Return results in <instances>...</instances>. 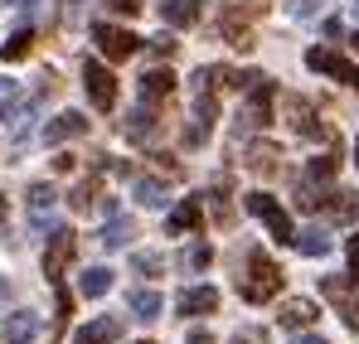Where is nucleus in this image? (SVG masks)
<instances>
[{
	"instance_id": "obj_35",
	"label": "nucleus",
	"mask_w": 359,
	"mask_h": 344,
	"mask_svg": "<svg viewBox=\"0 0 359 344\" xmlns=\"http://www.w3.org/2000/svg\"><path fill=\"white\" fill-rule=\"evenodd\" d=\"M20 102V83L15 78H0V121H5V112Z\"/></svg>"
},
{
	"instance_id": "obj_40",
	"label": "nucleus",
	"mask_w": 359,
	"mask_h": 344,
	"mask_svg": "<svg viewBox=\"0 0 359 344\" xmlns=\"http://www.w3.org/2000/svg\"><path fill=\"white\" fill-rule=\"evenodd\" d=\"M350 262H355V267H359V233H355V238H350Z\"/></svg>"
},
{
	"instance_id": "obj_42",
	"label": "nucleus",
	"mask_w": 359,
	"mask_h": 344,
	"mask_svg": "<svg viewBox=\"0 0 359 344\" xmlns=\"http://www.w3.org/2000/svg\"><path fill=\"white\" fill-rule=\"evenodd\" d=\"M350 49H355V54H359V29H355V39H350Z\"/></svg>"
},
{
	"instance_id": "obj_19",
	"label": "nucleus",
	"mask_w": 359,
	"mask_h": 344,
	"mask_svg": "<svg viewBox=\"0 0 359 344\" xmlns=\"http://www.w3.org/2000/svg\"><path fill=\"white\" fill-rule=\"evenodd\" d=\"M126 310H131L136 320H156V315L165 310V296H161V291H131V296H126Z\"/></svg>"
},
{
	"instance_id": "obj_7",
	"label": "nucleus",
	"mask_w": 359,
	"mask_h": 344,
	"mask_svg": "<svg viewBox=\"0 0 359 344\" xmlns=\"http://www.w3.org/2000/svg\"><path fill=\"white\" fill-rule=\"evenodd\" d=\"M272 97H277V88H272L267 78H257V83L248 88V102H243V121H248V126H267V121H272Z\"/></svg>"
},
{
	"instance_id": "obj_13",
	"label": "nucleus",
	"mask_w": 359,
	"mask_h": 344,
	"mask_svg": "<svg viewBox=\"0 0 359 344\" xmlns=\"http://www.w3.org/2000/svg\"><path fill=\"white\" fill-rule=\"evenodd\" d=\"M287 330H306V325H316L320 320V305L316 301H306V296H292V301H282V315H277Z\"/></svg>"
},
{
	"instance_id": "obj_34",
	"label": "nucleus",
	"mask_w": 359,
	"mask_h": 344,
	"mask_svg": "<svg viewBox=\"0 0 359 344\" xmlns=\"http://www.w3.org/2000/svg\"><path fill=\"white\" fill-rule=\"evenodd\" d=\"M320 5H325V0H287V15H292V20H316Z\"/></svg>"
},
{
	"instance_id": "obj_46",
	"label": "nucleus",
	"mask_w": 359,
	"mask_h": 344,
	"mask_svg": "<svg viewBox=\"0 0 359 344\" xmlns=\"http://www.w3.org/2000/svg\"><path fill=\"white\" fill-rule=\"evenodd\" d=\"M136 344H151V340H136Z\"/></svg>"
},
{
	"instance_id": "obj_30",
	"label": "nucleus",
	"mask_w": 359,
	"mask_h": 344,
	"mask_svg": "<svg viewBox=\"0 0 359 344\" xmlns=\"http://www.w3.org/2000/svg\"><path fill=\"white\" fill-rule=\"evenodd\" d=\"M126 238H131V219H112L102 228V247H126Z\"/></svg>"
},
{
	"instance_id": "obj_14",
	"label": "nucleus",
	"mask_w": 359,
	"mask_h": 344,
	"mask_svg": "<svg viewBox=\"0 0 359 344\" xmlns=\"http://www.w3.org/2000/svg\"><path fill=\"white\" fill-rule=\"evenodd\" d=\"M199 223H204V199H180L175 214L165 219V233H170V238H180V233L199 228Z\"/></svg>"
},
{
	"instance_id": "obj_15",
	"label": "nucleus",
	"mask_w": 359,
	"mask_h": 344,
	"mask_svg": "<svg viewBox=\"0 0 359 344\" xmlns=\"http://www.w3.org/2000/svg\"><path fill=\"white\" fill-rule=\"evenodd\" d=\"M287 112H292V126H297L301 136H330L325 121L316 116V107H311L306 97H287Z\"/></svg>"
},
{
	"instance_id": "obj_36",
	"label": "nucleus",
	"mask_w": 359,
	"mask_h": 344,
	"mask_svg": "<svg viewBox=\"0 0 359 344\" xmlns=\"http://www.w3.org/2000/svg\"><path fill=\"white\" fill-rule=\"evenodd\" d=\"M233 344H267V330H257V325H243L238 335H233Z\"/></svg>"
},
{
	"instance_id": "obj_20",
	"label": "nucleus",
	"mask_w": 359,
	"mask_h": 344,
	"mask_svg": "<svg viewBox=\"0 0 359 344\" xmlns=\"http://www.w3.org/2000/svg\"><path fill=\"white\" fill-rule=\"evenodd\" d=\"M355 209H359V194H350V189H335V194L325 199V219H330V223H350Z\"/></svg>"
},
{
	"instance_id": "obj_18",
	"label": "nucleus",
	"mask_w": 359,
	"mask_h": 344,
	"mask_svg": "<svg viewBox=\"0 0 359 344\" xmlns=\"http://www.w3.org/2000/svg\"><path fill=\"white\" fill-rule=\"evenodd\" d=\"M199 5H204V0H165V5H161V20L175 25V29H189V25L199 20Z\"/></svg>"
},
{
	"instance_id": "obj_28",
	"label": "nucleus",
	"mask_w": 359,
	"mask_h": 344,
	"mask_svg": "<svg viewBox=\"0 0 359 344\" xmlns=\"http://www.w3.org/2000/svg\"><path fill=\"white\" fill-rule=\"evenodd\" d=\"M219 29H224V39H229L233 49H252V34H248V25H243L238 15H224V25H219Z\"/></svg>"
},
{
	"instance_id": "obj_37",
	"label": "nucleus",
	"mask_w": 359,
	"mask_h": 344,
	"mask_svg": "<svg viewBox=\"0 0 359 344\" xmlns=\"http://www.w3.org/2000/svg\"><path fill=\"white\" fill-rule=\"evenodd\" d=\"M151 49H156V54H161V58H170V54H175V49H180V44H175V39H170V34H156V39H151Z\"/></svg>"
},
{
	"instance_id": "obj_41",
	"label": "nucleus",
	"mask_w": 359,
	"mask_h": 344,
	"mask_svg": "<svg viewBox=\"0 0 359 344\" xmlns=\"http://www.w3.org/2000/svg\"><path fill=\"white\" fill-rule=\"evenodd\" d=\"M297 344H330V340H320V335H306V340H297Z\"/></svg>"
},
{
	"instance_id": "obj_39",
	"label": "nucleus",
	"mask_w": 359,
	"mask_h": 344,
	"mask_svg": "<svg viewBox=\"0 0 359 344\" xmlns=\"http://www.w3.org/2000/svg\"><path fill=\"white\" fill-rule=\"evenodd\" d=\"M184 344H214V335H209V330H189V340Z\"/></svg>"
},
{
	"instance_id": "obj_27",
	"label": "nucleus",
	"mask_w": 359,
	"mask_h": 344,
	"mask_svg": "<svg viewBox=\"0 0 359 344\" xmlns=\"http://www.w3.org/2000/svg\"><path fill=\"white\" fill-rule=\"evenodd\" d=\"M136 204L165 209V184H161V179H136Z\"/></svg>"
},
{
	"instance_id": "obj_6",
	"label": "nucleus",
	"mask_w": 359,
	"mask_h": 344,
	"mask_svg": "<svg viewBox=\"0 0 359 344\" xmlns=\"http://www.w3.org/2000/svg\"><path fill=\"white\" fill-rule=\"evenodd\" d=\"M320 296L335 305V315H340L350 330H359V296H355V287H350V277H320Z\"/></svg>"
},
{
	"instance_id": "obj_43",
	"label": "nucleus",
	"mask_w": 359,
	"mask_h": 344,
	"mask_svg": "<svg viewBox=\"0 0 359 344\" xmlns=\"http://www.w3.org/2000/svg\"><path fill=\"white\" fill-rule=\"evenodd\" d=\"M0 223H5V194H0Z\"/></svg>"
},
{
	"instance_id": "obj_11",
	"label": "nucleus",
	"mask_w": 359,
	"mask_h": 344,
	"mask_svg": "<svg viewBox=\"0 0 359 344\" xmlns=\"http://www.w3.org/2000/svg\"><path fill=\"white\" fill-rule=\"evenodd\" d=\"M175 310L180 315H214V310H219V291L214 287H184L180 301H175Z\"/></svg>"
},
{
	"instance_id": "obj_2",
	"label": "nucleus",
	"mask_w": 359,
	"mask_h": 344,
	"mask_svg": "<svg viewBox=\"0 0 359 344\" xmlns=\"http://www.w3.org/2000/svg\"><path fill=\"white\" fill-rule=\"evenodd\" d=\"M243 204H248V214H257V219L267 223V233H272L277 242H292V238H297V228H292V214H287V209H282L272 194H262V189H257V194H248Z\"/></svg>"
},
{
	"instance_id": "obj_32",
	"label": "nucleus",
	"mask_w": 359,
	"mask_h": 344,
	"mask_svg": "<svg viewBox=\"0 0 359 344\" xmlns=\"http://www.w3.org/2000/svg\"><path fill=\"white\" fill-rule=\"evenodd\" d=\"M209 262H214V247H209V242H189V252H184V267H189V272H204Z\"/></svg>"
},
{
	"instance_id": "obj_21",
	"label": "nucleus",
	"mask_w": 359,
	"mask_h": 344,
	"mask_svg": "<svg viewBox=\"0 0 359 344\" xmlns=\"http://www.w3.org/2000/svg\"><path fill=\"white\" fill-rule=\"evenodd\" d=\"M204 204H209V214H214V223H219V228H229V223H233V204H229V184H224V179L204 194Z\"/></svg>"
},
{
	"instance_id": "obj_9",
	"label": "nucleus",
	"mask_w": 359,
	"mask_h": 344,
	"mask_svg": "<svg viewBox=\"0 0 359 344\" xmlns=\"http://www.w3.org/2000/svg\"><path fill=\"white\" fill-rule=\"evenodd\" d=\"M121 136L136 141V146H151V141L161 136V121H156L151 107H136V112H126V121H121Z\"/></svg>"
},
{
	"instance_id": "obj_23",
	"label": "nucleus",
	"mask_w": 359,
	"mask_h": 344,
	"mask_svg": "<svg viewBox=\"0 0 359 344\" xmlns=\"http://www.w3.org/2000/svg\"><path fill=\"white\" fill-rule=\"evenodd\" d=\"M292 247H297L301 257H325L330 252V238H325V228H301L292 238Z\"/></svg>"
},
{
	"instance_id": "obj_5",
	"label": "nucleus",
	"mask_w": 359,
	"mask_h": 344,
	"mask_svg": "<svg viewBox=\"0 0 359 344\" xmlns=\"http://www.w3.org/2000/svg\"><path fill=\"white\" fill-rule=\"evenodd\" d=\"M83 88H88V102H93L97 112H112V107H117V78L107 73V63L88 58V63H83Z\"/></svg>"
},
{
	"instance_id": "obj_17",
	"label": "nucleus",
	"mask_w": 359,
	"mask_h": 344,
	"mask_svg": "<svg viewBox=\"0 0 359 344\" xmlns=\"http://www.w3.org/2000/svg\"><path fill=\"white\" fill-rule=\"evenodd\" d=\"M5 340L10 344H34L39 340V320H34L29 310H15V315L5 320Z\"/></svg>"
},
{
	"instance_id": "obj_1",
	"label": "nucleus",
	"mask_w": 359,
	"mask_h": 344,
	"mask_svg": "<svg viewBox=\"0 0 359 344\" xmlns=\"http://www.w3.org/2000/svg\"><path fill=\"white\" fill-rule=\"evenodd\" d=\"M238 291H243L248 305H267V301L282 291V267H277L267 252H252V257H248V282H238Z\"/></svg>"
},
{
	"instance_id": "obj_25",
	"label": "nucleus",
	"mask_w": 359,
	"mask_h": 344,
	"mask_svg": "<svg viewBox=\"0 0 359 344\" xmlns=\"http://www.w3.org/2000/svg\"><path fill=\"white\" fill-rule=\"evenodd\" d=\"M29 49H34V29H15V34L0 44V58H5V63H20Z\"/></svg>"
},
{
	"instance_id": "obj_12",
	"label": "nucleus",
	"mask_w": 359,
	"mask_h": 344,
	"mask_svg": "<svg viewBox=\"0 0 359 344\" xmlns=\"http://www.w3.org/2000/svg\"><path fill=\"white\" fill-rule=\"evenodd\" d=\"M136 88H141V102H146V107H156V102H165V97L175 92V73H170V68H151Z\"/></svg>"
},
{
	"instance_id": "obj_44",
	"label": "nucleus",
	"mask_w": 359,
	"mask_h": 344,
	"mask_svg": "<svg viewBox=\"0 0 359 344\" xmlns=\"http://www.w3.org/2000/svg\"><path fill=\"white\" fill-rule=\"evenodd\" d=\"M355 165H359V136H355Z\"/></svg>"
},
{
	"instance_id": "obj_8",
	"label": "nucleus",
	"mask_w": 359,
	"mask_h": 344,
	"mask_svg": "<svg viewBox=\"0 0 359 344\" xmlns=\"http://www.w3.org/2000/svg\"><path fill=\"white\" fill-rule=\"evenodd\" d=\"M68 262H73V233H68V228H59L54 238H49V252H44V277H49L54 287L63 282Z\"/></svg>"
},
{
	"instance_id": "obj_16",
	"label": "nucleus",
	"mask_w": 359,
	"mask_h": 344,
	"mask_svg": "<svg viewBox=\"0 0 359 344\" xmlns=\"http://www.w3.org/2000/svg\"><path fill=\"white\" fill-rule=\"evenodd\" d=\"M54 204H59V194H54L49 184H34V189H29V223H34V228H49V223H54Z\"/></svg>"
},
{
	"instance_id": "obj_10",
	"label": "nucleus",
	"mask_w": 359,
	"mask_h": 344,
	"mask_svg": "<svg viewBox=\"0 0 359 344\" xmlns=\"http://www.w3.org/2000/svg\"><path fill=\"white\" fill-rule=\"evenodd\" d=\"M73 136H88V116L83 112H59L49 126H44V146H63Z\"/></svg>"
},
{
	"instance_id": "obj_29",
	"label": "nucleus",
	"mask_w": 359,
	"mask_h": 344,
	"mask_svg": "<svg viewBox=\"0 0 359 344\" xmlns=\"http://www.w3.org/2000/svg\"><path fill=\"white\" fill-rule=\"evenodd\" d=\"M68 204H73L78 214H88V209L97 204V179H83V184H73V194H68Z\"/></svg>"
},
{
	"instance_id": "obj_45",
	"label": "nucleus",
	"mask_w": 359,
	"mask_h": 344,
	"mask_svg": "<svg viewBox=\"0 0 359 344\" xmlns=\"http://www.w3.org/2000/svg\"><path fill=\"white\" fill-rule=\"evenodd\" d=\"M355 20H359V0H355Z\"/></svg>"
},
{
	"instance_id": "obj_38",
	"label": "nucleus",
	"mask_w": 359,
	"mask_h": 344,
	"mask_svg": "<svg viewBox=\"0 0 359 344\" xmlns=\"http://www.w3.org/2000/svg\"><path fill=\"white\" fill-rule=\"evenodd\" d=\"M107 5H112V10H117V15H136V10H141V5H136V0H107Z\"/></svg>"
},
{
	"instance_id": "obj_26",
	"label": "nucleus",
	"mask_w": 359,
	"mask_h": 344,
	"mask_svg": "<svg viewBox=\"0 0 359 344\" xmlns=\"http://www.w3.org/2000/svg\"><path fill=\"white\" fill-rule=\"evenodd\" d=\"M248 170H257V174H272V170H277V146H267V141L248 146Z\"/></svg>"
},
{
	"instance_id": "obj_22",
	"label": "nucleus",
	"mask_w": 359,
	"mask_h": 344,
	"mask_svg": "<svg viewBox=\"0 0 359 344\" xmlns=\"http://www.w3.org/2000/svg\"><path fill=\"white\" fill-rule=\"evenodd\" d=\"M78 291H83L88 301H97V296H107V291H112V267H88V272L78 277Z\"/></svg>"
},
{
	"instance_id": "obj_3",
	"label": "nucleus",
	"mask_w": 359,
	"mask_h": 344,
	"mask_svg": "<svg viewBox=\"0 0 359 344\" xmlns=\"http://www.w3.org/2000/svg\"><path fill=\"white\" fill-rule=\"evenodd\" d=\"M306 68L311 73H325V78H335V83H345V88H359V63L340 54V49H306Z\"/></svg>"
},
{
	"instance_id": "obj_33",
	"label": "nucleus",
	"mask_w": 359,
	"mask_h": 344,
	"mask_svg": "<svg viewBox=\"0 0 359 344\" xmlns=\"http://www.w3.org/2000/svg\"><path fill=\"white\" fill-rule=\"evenodd\" d=\"M131 267H136V272H146V277H161V272H165V257H161V252H136V257H131Z\"/></svg>"
},
{
	"instance_id": "obj_4",
	"label": "nucleus",
	"mask_w": 359,
	"mask_h": 344,
	"mask_svg": "<svg viewBox=\"0 0 359 344\" xmlns=\"http://www.w3.org/2000/svg\"><path fill=\"white\" fill-rule=\"evenodd\" d=\"M93 44L102 49V58H112V63H121V58H131L146 39H136L131 29H121V25H107V20H97L93 25Z\"/></svg>"
},
{
	"instance_id": "obj_31",
	"label": "nucleus",
	"mask_w": 359,
	"mask_h": 344,
	"mask_svg": "<svg viewBox=\"0 0 359 344\" xmlns=\"http://www.w3.org/2000/svg\"><path fill=\"white\" fill-rule=\"evenodd\" d=\"M325 184V179H335V156H316L311 165H306V184Z\"/></svg>"
},
{
	"instance_id": "obj_24",
	"label": "nucleus",
	"mask_w": 359,
	"mask_h": 344,
	"mask_svg": "<svg viewBox=\"0 0 359 344\" xmlns=\"http://www.w3.org/2000/svg\"><path fill=\"white\" fill-rule=\"evenodd\" d=\"M117 320H107V315H102V320H93V325H88V330H78V335H73V344H112L117 340Z\"/></svg>"
}]
</instances>
